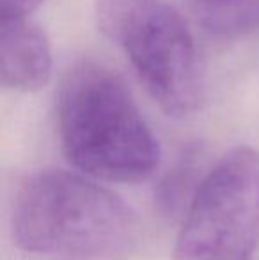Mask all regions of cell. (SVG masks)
Instances as JSON below:
<instances>
[{"label":"cell","mask_w":259,"mask_h":260,"mask_svg":"<svg viewBox=\"0 0 259 260\" xmlns=\"http://www.w3.org/2000/svg\"><path fill=\"white\" fill-rule=\"evenodd\" d=\"M57 127L64 156L87 177L137 184L160 163V144L128 89L98 62H80L66 75Z\"/></svg>","instance_id":"7a4b0ae2"},{"label":"cell","mask_w":259,"mask_h":260,"mask_svg":"<svg viewBox=\"0 0 259 260\" xmlns=\"http://www.w3.org/2000/svg\"><path fill=\"white\" fill-rule=\"evenodd\" d=\"M197 161L192 154L183 156L176 163V167L162 179L158 186L156 202L167 214H174L178 211H187L197 186L203 175L197 177Z\"/></svg>","instance_id":"8992f818"},{"label":"cell","mask_w":259,"mask_h":260,"mask_svg":"<svg viewBox=\"0 0 259 260\" xmlns=\"http://www.w3.org/2000/svg\"><path fill=\"white\" fill-rule=\"evenodd\" d=\"M103 34L128 57L138 82L167 115L183 119L203 103V76L187 21L165 0H100Z\"/></svg>","instance_id":"3957f363"},{"label":"cell","mask_w":259,"mask_h":260,"mask_svg":"<svg viewBox=\"0 0 259 260\" xmlns=\"http://www.w3.org/2000/svg\"><path fill=\"white\" fill-rule=\"evenodd\" d=\"M206 27L218 34H243L259 28V0H229L211 4Z\"/></svg>","instance_id":"52a82bcc"},{"label":"cell","mask_w":259,"mask_h":260,"mask_svg":"<svg viewBox=\"0 0 259 260\" xmlns=\"http://www.w3.org/2000/svg\"><path fill=\"white\" fill-rule=\"evenodd\" d=\"M43 0H0V14L28 16Z\"/></svg>","instance_id":"ba28073f"},{"label":"cell","mask_w":259,"mask_h":260,"mask_svg":"<svg viewBox=\"0 0 259 260\" xmlns=\"http://www.w3.org/2000/svg\"><path fill=\"white\" fill-rule=\"evenodd\" d=\"M13 239L23 251L82 260H119L137 248L140 223L121 197L66 170L31 175L11 212Z\"/></svg>","instance_id":"6da1fadb"},{"label":"cell","mask_w":259,"mask_h":260,"mask_svg":"<svg viewBox=\"0 0 259 260\" xmlns=\"http://www.w3.org/2000/svg\"><path fill=\"white\" fill-rule=\"evenodd\" d=\"M52 48L46 34L27 16L0 20V83L4 89L36 92L50 82Z\"/></svg>","instance_id":"5b68a950"},{"label":"cell","mask_w":259,"mask_h":260,"mask_svg":"<svg viewBox=\"0 0 259 260\" xmlns=\"http://www.w3.org/2000/svg\"><path fill=\"white\" fill-rule=\"evenodd\" d=\"M206 4H222V2H229V0H203Z\"/></svg>","instance_id":"9c48e42d"},{"label":"cell","mask_w":259,"mask_h":260,"mask_svg":"<svg viewBox=\"0 0 259 260\" xmlns=\"http://www.w3.org/2000/svg\"><path fill=\"white\" fill-rule=\"evenodd\" d=\"M259 246V151L238 145L203 175L172 260H250Z\"/></svg>","instance_id":"277c9868"}]
</instances>
